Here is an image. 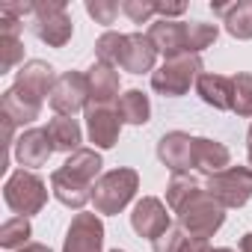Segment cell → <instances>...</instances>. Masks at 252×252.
Returning a JSON list of instances; mask_svg holds the SVG:
<instances>
[{
	"instance_id": "obj_30",
	"label": "cell",
	"mask_w": 252,
	"mask_h": 252,
	"mask_svg": "<svg viewBox=\"0 0 252 252\" xmlns=\"http://www.w3.org/2000/svg\"><path fill=\"white\" fill-rule=\"evenodd\" d=\"M116 252H119V249H116Z\"/></svg>"
},
{
	"instance_id": "obj_8",
	"label": "cell",
	"mask_w": 252,
	"mask_h": 252,
	"mask_svg": "<svg viewBox=\"0 0 252 252\" xmlns=\"http://www.w3.org/2000/svg\"><path fill=\"white\" fill-rule=\"evenodd\" d=\"M86 95H89V80H86L83 74L68 71V74H63V77L54 83V89H51V104H54V110H60V113H74V110L83 104Z\"/></svg>"
},
{
	"instance_id": "obj_16",
	"label": "cell",
	"mask_w": 252,
	"mask_h": 252,
	"mask_svg": "<svg viewBox=\"0 0 252 252\" xmlns=\"http://www.w3.org/2000/svg\"><path fill=\"white\" fill-rule=\"evenodd\" d=\"M217 15L225 18V27L237 39H252V3H234V6H214Z\"/></svg>"
},
{
	"instance_id": "obj_29",
	"label": "cell",
	"mask_w": 252,
	"mask_h": 252,
	"mask_svg": "<svg viewBox=\"0 0 252 252\" xmlns=\"http://www.w3.org/2000/svg\"><path fill=\"white\" fill-rule=\"evenodd\" d=\"M217 252H231V249H217Z\"/></svg>"
},
{
	"instance_id": "obj_11",
	"label": "cell",
	"mask_w": 252,
	"mask_h": 252,
	"mask_svg": "<svg viewBox=\"0 0 252 252\" xmlns=\"http://www.w3.org/2000/svg\"><path fill=\"white\" fill-rule=\"evenodd\" d=\"M166 225H169V217L163 211V205L158 199H143L134 211V228L143 234V237H152L158 240L160 234H166Z\"/></svg>"
},
{
	"instance_id": "obj_9",
	"label": "cell",
	"mask_w": 252,
	"mask_h": 252,
	"mask_svg": "<svg viewBox=\"0 0 252 252\" xmlns=\"http://www.w3.org/2000/svg\"><path fill=\"white\" fill-rule=\"evenodd\" d=\"M65 252H101V222L92 214L74 217L65 237Z\"/></svg>"
},
{
	"instance_id": "obj_14",
	"label": "cell",
	"mask_w": 252,
	"mask_h": 252,
	"mask_svg": "<svg viewBox=\"0 0 252 252\" xmlns=\"http://www.w3.org/2000/svg\"><path fill=\"white\" fill-rule=\"evenodd\" d=\"M86 80H89V92H92V98H95L98 107H104V104L119 92V74H116L113 65H107V63L95 65Z\"/></svg>"
},
{
	"instance_id": "obj_17",
	"label": "cell",
	"mask_w": 252,
	"mask_h": 252,
	"mask_svg": "<svg viewBox=\"0 0 252 252\" xmlns=\"http://www.w3.org/2000/svg\"><path fill=\"white\" fill-rule=\"evenodd\" d=\"M45 131H48L54 149H77V143H80V128H77L74 119L60 116V119H54V122L48 125Z\"/></svg>"
},
{
	"instance_id": "obj_15",
	"label": "cell",
	"mask_w": 252,
	"mask_h": 252,
	"mask_svg": "<svg viewBox=\"0 0 252 252\" xmlns=\"http://www.w3.org/2000/svg\"><path fill=\"white\" fill-rule=\"evenodd\" d=\"M193 146H196V140H190V137H184V134L163 137V143H160V158L166 160V166L184 169V166L193 163Z\"/></svg>"
},
{
	"instance_id": "obj_7",
	"label": "cell",
	"mask_w": 252,
	"mask_h": 252,
	"mask_svg": "<svg viewBox=\"0 0 252 252\" xmlns=\"http://www.w3.org/2000/svg\"><path fill=\"white\" fill-rule=\"evenodd\" d=\"M211 196L222 205H243L252 196V172L249 169H228L211 181Z\"/></svg>"
},
{
	"instance_id": "obj_3",
	"label": "cell",
	"mask_w": 252,
	"mask_h": 252,
	"mask_svg": "<svg viewBox=\"0 0 252 252\" xmlns=\"http://www.w3.org/2000/svg\"><path fill=\"white\" fill-rule=\"evenodd\" d=\"M33 18V30L39 39H45L48 45H65L68 36H71V21L65 15V6L63 3H39L33 6L30 12Z\"/></svg>"
},
{
	"instance_id": "obj_5",
	"label": "cell",
	"mask_w": 252,
	"mask_h": 252,
	"mask_svg": "<svg viewBox=\"0 0 252 252\" xmlns=\"http://www.w3.org/2000/svg\"><path fill=\"white\" fill-rule=\"evenodd\" d=\"M196 71H199V57L184 54V57L169 60V63L152 77V83H155V89L163 92V95H181V92L190 86V80H193Z\"/></svg>"
},
{
	"instance_id": "obj_26",
	"label": "cell",
	"mask_w": 252,
	"mask_h": 252,
	"mask_svg": "<svg viewBox=\"0 0 252 252\" xmlns=\"http://www.w3.org/2000/svg\"><path fill=\"white\" fill-rule=\"evenodd\" d=\"M240 249H243V252H252V234H246V237H243V243H240Z\"/></svg>"
},
{
	"instance_id": "obj_4",
	"label": "cell",
	"mask_w": 252,
	"mask_h": 252,
	"mask_svg": "<svg viewBox=\"0 0 252 252\" xmlns=\"http://www.w3.org/2000/svg\"><path fill=\"white\" fill-rule=\"evenodd\" d=\"M134 190H137V175L131 169H116L104 175L101 184L95 187V208L104 214H113L134 196Z\"/></svg>"
},
{
	"instance_id": "obj_12",
	"label": "cell",
	"mask_w": 252,
	"mask_h": 252,
	"mask_svg": "<svg viewBox=\"0 0 252 252\" xmlns=\"http://www.w3.org/2000/svg\"><path fill=\"white\" fill-rule=\"evenodd\" d=\"M51 152H54V146H51L48 131H27L18 140V160L24 166H42Z\"/></svg>"
},
{
	"instance_id": "obj_6",
	"label": "cell",
	"mask_w": 252,
	"mask_h": 252,
	"mask_svg": "<svg viewBox=\"0 0 252 252\" xmlns=\"http://www.w3.org/2000/svg\"><path fill=\"white\" fill-rule=\"evenodd\" d=\"M6 202L18 214H33L45 205V184L30 172H18L6 184Z\"/></svg>"
},
{
	"instance_id": "obj_25",
	"label": "cell",
	"mask_w": 252,
	"mask_h": 252,
	"mask_svg": "<svg viewBox=\"0 0 252 252\" xmlns=\"http://www.w3.org/2000/svg\"><path fill=\"white\" fill-rule=\"evenodd\" d=\"M122 9H125V12H128V15L134 18V24H143V21L152 15V12H158V6H152V3H143V6H140V3H125Z\"/></svg>"
},
{
	"instance_id": "obj_27",
	"label": "cell",
	"mask_w": 252,
	"mask_h": 252,
	"mask_svg": "<svg viewBox=\"0 0 252 252\" xmlns=\"http://www.w3.org/2000/svg\"><path fill=\"white\" fill-rule=\"evenodd\" d=\"M24 252H48V249H45V246H27Z\"/></svg>"
},
{
	"instance_id": "obj_13",
	"label": "cell",
	"mask_w": 252,
	"mask_h": 252,
	"mask_svg": "<svg viewBox=\"0 0 252 252\" xmlns=\"http://www.w3.org/2000/svg\"><path fill=\"white\" fill-rule=\"evenodd\" d=\"M119 134V116H113L104 107H89V137L95 146L110 149Z\"/></svg>"
},
{
	"instance_id": "obj_19",
	"label": "cell",
	"mask_w": 252,
	"mask_h": 252,
	"mask_svg": "<svg viewBox=\"0 0 252 252\" xmlns=\"http://www.w3.org/2000/svg\"><path fill=\"white\" fill-rule=\"evenodd\" d=\"M116 116H122L125 122H134V125L146 122V119H149V98H146L143 92H137V89L125 92V95H122V101H119Z\"/></svg>"
},
{
	"instance_id": "obj_23",
	"label": "cell",
	"mask_w": 252,
	"mask_h": 252,
	"mask_svg": "<svg viewBox=\"0 0 252 252\" xmlns=\"http://www.w3.org/2000/svg\"><path fill=\"white\" fill-rule=\"evenodd\" d=\"M27 234H30V225H27L24 217L9 220V222L3 225V246H18L21 240H27Z\"/></svg>"
},
{
	"instance_id": "obj_28",
	"label": "cell",
	"mask_w": 252,
	"mask_h": 252,
	"mask_svg": "<svg viewBox=\"0 0 252 252\" xmlns=\"http://www.w3.org/2000/svg\"><path fill=\"white\" fill-rule=\"evenodd\" d=\"M249 160H252V128H249Z\"/></svg>"
},
{
	"instance_id": "obj_10",
	"label": "cell",
	"mask_w": 252,
	"mask_h": 252,
	"mask_svg": "<svg viewBox=\"0 0 252 252\" xmlns=\"http://www.w3.org/2000/svg\"><path fill=\"white\" fill-rule=\"evenodd\" d=\"M155 42L149 39V36H125L122 39V54H119V63L116 65H122V68H128V71H134V74H140V71H149L152 68V63H155Z\"/></svg>"
},
{
	"instance_id": "obj_18",
	"label": "cell",
	"mask_w": 252,
	"mask_h": 252,
	"mask_svg": "<svg viewBox=\"0 0 252 252\" xmlns=\"http://www.w3.org/2000/svg\"><path fill=\"white\" fill-rule=\"evenodd\" d=\"M228 80L225 77H220V74H202L199 77V95L208 101V104H214V107H231V101H228Z\"/></svg>"
},
{
	"instance_id": "obj_24",
	"label": "cell",
	"mask_w": 252,
	"mask_h": 252,
	"mask_svg": "<svg viewBox=\"0 0 252 252\" xmlns=\"http://www.w3.org/2000/svg\"><path fill=\"white\" fill-rule=\"evenodd\" d=\"M86 9H89V15H92L95 21H101V24H113L116 15H119V6H116V3H89Z\"/></svg>"
},
{
	"instance_id": "obj_20",
	"label": "cell",
	"mask_w": 252,
	"mask_h": 252,
	"mask_svg": "<svg viewBox=\"0 0 252 252\" xmlns=\"http://www.w3.org/2000/svg\"><path fill=\"white\" fill-rule=\"evenodd\" d=\"M225 160H228V152L222 146H217L211 140H196V146H193V163L196 166L220 169V166H225Z\"/></svg>"
},
{
	"instance_id": "obj_2",
	"label": "cell",
	"mask_w": 252,
	"mask_h": 252,
	"mask_svg": "<svg viewBox=\"0 0 252 252\" xmlns=\"http://www.w3.org/2000/svg\"><path fill=\"white\" fill-rule=\"evenodd\" d=\"M181 225L193 234V240H205L211 231H217L220 228V222H222V211H220V205L217 202H211L208 196H193L190 202H184L181 208Z\"/></svg>"
},
{
	"instance_id": "obj_22",
	"label": "cell",
	"mask_w": 252,
	"mask_h": 252,
	"mask_svg": "<svg viewBox=\"0 0 252 252\" xmlns=\"http://www.w3.org/2000/svg\"><path fill=\"white\" fill-rule=\"evenodd\" d=\"M217 39V27L214 24H202V21H190L187 27V51H202Z\"/></svg>"
},
{
	"instance_id": "obj_21",
	"label": "cell",
	"mask_w": 252,
	"mask_h": 252,
	"mask_svg": "<svg viewBox=\"0 0 252 252\" xmlns=\"http://www.w3.org/2000/svg\"><path fill=\"white\" fill-rule=\"evenodd\" d=\"M231 86H234V98H231V107L237 110V113H246V116H252V77L249 74H237L234 80H231Z\"/></svg>"
},
{
	"instance_id": "obj_1",
	"label": "cell",
	"mask_w": 252,
	"mask_h": 252,
	"mask_svg": "<svg viewBox=\"0 0 252 252\" xmlns=\"http://www.w3.org/2000/svg\"><path fill=\"white\" fill-rule=\"evenodd\" d=\"M101 160L92 152H77L71 160H65V166L60 172H54V193L57 199H63L65 205L80 208L89 199V184L98 172Z\"/></svg>"
}]
</instances>
